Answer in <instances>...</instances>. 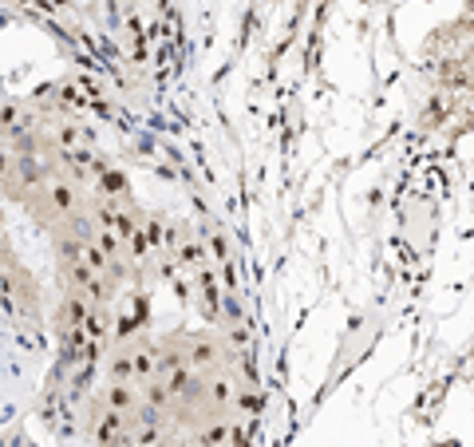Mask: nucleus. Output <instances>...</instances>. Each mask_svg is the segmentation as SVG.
<instances>
[]
</instances>
